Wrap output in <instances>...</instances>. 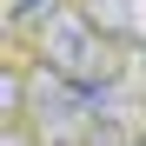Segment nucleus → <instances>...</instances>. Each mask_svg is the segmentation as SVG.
Instances as JSON below:
<instances>
[{
    "instance_id": "1",
    "label": "nucleus",
    "mask_w": 146,
    "mask_h": 146,
    "mask_svg": "<svg viewBox=\"0 0 146 146\" xmlns=\"http://www.w3.org/2000/svg\"><path fill=\"white\" fill-rule=\"evenodd\" d=\"M40 66L60 73V80H73V86H86V93H100L113 80V40L86 13H53L46 33H40Z\"/></svg>"
},
{
    "instance_id": "2",
    "label": "nucleus",
    "mask_w": 146,
    "mask_h": 146,
    "mask_svg": "<svg viewBox=\"0 0 146 146\" xmlns=\"http://www.w3.org/2000/svg\"><path fill=\"white\" fill-rule=\"evenodd\" d=\"M0 106H7V126H20V119H27V80H20V73H7V80H0Z\"/></svg>"
},
{
    "instance_id": "3",
    "label": "nucleus",
    "mask_w": 146,
    "mask_h": 146,
    "mask_svg": "<svg viewBox=\"0 0 146 146\" xmlns=\"http://www.w3.org/2000/svg\"><path fill=\"white\" fill-rule=\"evenodd\" d=\"M40 13L53 20V0H13V13H7V20H13V27H27V20H40Z\"/></svg>"
},
{
    "instance_id": "4",
    "label": "nucleus",
    "mask_w": 146,
    "mask_h": 146,
    "mask_svg": "<svg viewBox=\"0 0 146 146\" xmlns=\"http://www.w3.org/2000/svg\"><path fill=\"white\" fill-rule=\"evenodd\" d=\"M7 146H27V133H20V126H7Z\"/></svg>"
},
{
    "instance_id": "5",
    "label": "nucleus",
    "mask_w": 146,
    "mask_h": 146,
    "mask_svg": "<svg viewBox=\"0 0 146 146\" xmlns=\"http://www.w3.org/2000/svg\"><path fill=\"white\" fill-rule=\"evenodd\" d=\"M139 146H146V133H139Z\"/></svg>"
}]
</instances>
